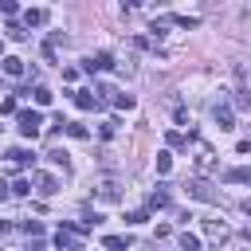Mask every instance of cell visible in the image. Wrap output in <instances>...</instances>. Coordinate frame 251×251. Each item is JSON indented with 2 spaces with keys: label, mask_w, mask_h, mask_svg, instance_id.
<instances>
[{
  "label": "cell",
  "mask_w": 251,
  "mask_h": 251,
  "mask_svg": "<svg viewBox=\"0 0 251 251\" xmlns=\"http://www.w3.org/2000/svg\"><path fill=\"white\" fill-rule=\"evenodd\" d=\"M16 122H20V133H24V137H35V133L43 129V114H39V110H20Z\"/></svg>",
  "instance_id": "6da1fadb"
},
{
  "label": "cell",
  "mask_w": 251,
  "mask_h": 251,
  "mask_svg": "<svg viewBox=\"0 0 251 251\" xmlns=\"http://www.w3.org/2000/svg\"><path fill=\"white\" fill-rule=\"evenodd\" d=\"M204 235H208L212 243H227V239H231V227H227L224 220H204Z\"/></svg>",
  "instance_id": "7a4b0ae2"
},
{
  "label": "cell",
  "mask_w": 251,
  "mask_h": 251,
  "mask_svg": "<svg viewBox=\"0 0 251 251\" xmlns=\"http://www.w3.org/2000/svg\"><path fill=\"white\" fill-rule=\"evenodd\" d=\"M55 247H59V251H75V247H78V243H75V231H71V227H59V231H55Z\"/></svg>",
  "instance_id": "3957f363"
},
{
  "label": "cell",
  "mask_w": 251,
  "mask_h": 251,
  "mask_svg": "<svg viewBox=\"0 0 251 251\" xmlns=\"http://www.w3.org/2000/svg\"><path fill=\"white\" fill-rule=\"evenodd\" d=\"M188 192H192L196 200H216V192H212V184H208V180H192V184H188Z\"/></svg>",
  "instance_id": "277c9868"
},
{
  "label": "cell",
  "mask_w": 251,
  "mask_h": 251,
  "mask_svg": "<svg viewBox=\"0 0 251 251\" xmlns=\"http://www.w3.org/2000/svg\"><path fill=\"white\" fill-rule=\"evenodd\" d=\"M0 67H4V75H12V78H20V75H24V59H16V55H8Z\"/></svg>",
  "instance_id": "5b68a950"
},
{
  "label": "cell",
  "mask_w": 251,
  "mask_h": 251,
  "mask_svg": "<svg viewBox=\"0 0 251 251\" xmlns=\"http://www.w3.org/2000/svg\"><path fill=\"white\" fill-rule=\"evenodd\" d=\"M75 106H78V110H94V106H98V98H94L90 90H75Z\"/></svg>",
  "instance_id": "8992f818"
},
{
  "label": "cell",
  "mask_w": 251,
  "mask_h": 251,
  "mask_svg": "<svg viewBox=\"0 0 251 251\" xmlns=\"http://www.w3.org/2000/svg\"><path fill=\"white\" fill-rule=\"evenodd\" d=\"M224 180L227 184H251V169H231V173H224Z\"/></svg>",
  "instance_id": "52a82bcc"
},
{
  "label": "cell",
  "mask_w": 251,
  "mask_h": 251,
  "mask_svg": "<svg viewBox=\"0 0 251 251\" xmlns=\"http://www.w3.org/2000/svg\"><path fill=\"white\" fill-rule=\"evenodd\" d=\"M24 20H27V27H39V24H47V12H43V8H27Z\"/></svg>",
  "instance_id": "ba28073f"
},
{
  "label": "cell",
  "mask_w": 251,
  "mask_h": 251,
  "mask_svg": "<svg viewBox=\"0 0 251 251\" xmlns=\"http://www.w3.org/2000/svg\"><path fill=\"white\" fill-rule=\"evenodd\" d=\"M102 247H106V251H126V247H129V239H122V235H106V239H102Z\"/></svg>",
  "instance_id": "9c48e42d"
},
{
  "label": "cell",
  "mask_w": 251,
  "mask_h": 251,
  "mask_svg": "<svg viewBox=\"0 0 251 251\" xmlns=\"http://www.w3.org/2000/svg\"><path fill=\"white\" fill-rule=\"evenodd\" d=\"M180 251H200V235L184 231V235H180Z\"/></svg>",
  "instance_id": "30bf717a"
},
{
  "label": "cell",
  "mask_w": 251,
  "mask_h": 251,
  "mask_svg": "<svg viewBox=\"0 0 251 251\" xmlns=\"http://www.w3.org/2000/svg\"><path fill=\"white\" fill-rule=\"evenodd\" d=\"M216 122H220V129H231V110L227 106H216Z\"/></svg>",
  "instance_id": "8fae6325"
},
{
  "label": "cell",
  "mask_w": 251,
  "mask_h": 251,
  "mask_svg": "<svg viewBox=\"0 0 251 251\" xmlns=\"http://www.w3.org/2000/svg\"><path fill=\"white\" fill-rule=\"evenodd\" d=\"M51 98H55V94H51L47 86H35V106H51Z\"/></svg>",
  "instance_id": "7c38bea8"
},
{
  "label": "cell",
  "mask_w": 251,
  "mask_h": 251,
  "mask_svg": "<svg viewBox=\"0 0 251 251\" xmlns=\"http://www.w3.org/2000/svg\"><path fill=\"white\" fill-rule=\"evenodd\" d=\"M114 106H118V110H133L137 102H133V94H114Z\"/></svg>",
  "instance_id": "4fadbf2b"
},
{
  "label": "cell",
  "mask_w": 251,
  "mask_h": 251,
  "mask_svg": "<svg viewBox=\"0 0 251 251\" xmlns=\"http://www.w3.org/2000/svg\"><path fill=\"white\" fill-rule=\"evenodd\" d=\"M8 157H16V165H31L35 161V153H27V149H12Z\"/></svg>",
  "instance_id": "5bb4252c"
},
{
  "label": "cell",
  "mask_w": 251,
  "mask_h": 251,
  "mask_svg": "<svg viewBox=\"0 0 251 251\" xmlns=\"http://www.w3.org/2000/svg\"><path fill=\"white\" fill-rule=\"evenodd\" d=\"M39 192H43V196H51V192H59V184H55V176H39Z\"/></svg>",
  "instance_id": "9a60e30c"
},
{
  "label": "cell",
  "mask_w": 251,
  "mask_h": 251,
  "mask_svg": "<svg viewBox=\"0 0 251 251\" xmlns=\"http://www.w3.org/2000/svg\"><path fill=\"white\" fill-rule=\"evenodd\" d=\"M98 196H102V200H106V204H110V200H118V196H122V192H118V184H110V180H106V184H102V192H98Z\"/></svg>",
  "instance_id": "2e32d148"
},
{
  "label": "cell",
  "mask_w": 251,
  "mask_h": 251,
  "mask_svg": "<svg viewBox=\"0 0 251 251\" xmlns=\"http://www.w3.org/2000/svg\"><path fill=\"white\" fill-rule=\"evenodd\" d=\"M67 133H71L75 141H82V137H86V126H78V122H67Z\"/></svg>",
  "instance_id": "e0dca14e"
},
{
  "label": "cell",
  "mask_w": 251,
  "mask_h": 251,
  "mask_svg": "<svg viewBox=\"0 0 251 251\" xmlns=\"http://www.w3.org/2000/svg\"><path fill=\"white\" fill-rule=\"evenodd\" d=\"M196 169H200V173H212V153H208V149L196 157Z\"/></svg>",
  "instance_id": "ac0fdd59"
},
{
  "label": "cell",
  "mask_w": 251,
  "mask_h": 251,
  "mask_svg": "<svg viewBox=\"0 0 251 251\" xmlns=\"http://www.w3.org/2000/svg\"><path fill=\"white\" fill-rule=\"evenodd\" d=\"M169 169H173V157H169V153H157V173H161V176H165V173H169Z\"/></svg>",
  "instance_id": "d6986e66"
},
{
  "label": "cell",
  "mask_w": 251,
  "mask_h": 251,
  "mask_svg": "<svg viewBox=\"0 0 251 251\" xmlns=\"http://www.w3.org/2000/svg\"><path fill=\"white\" fill-rule=\"evenodd\" d=\"M165 204H169V192H165V188H161V192H153V196H149V208H165Z\"/></svg>",
  "instance_id": "ffe728a7"
},
{
  "label": "cell",
  "mask_w": 251,
  "mask_h": 251,
  "mask_svg": "<svg viewBox=\"0 0 251 251\" xmlns=\"http://www.w3.org/2000/svg\"><path fill=\"white\" fill-rule=\"evenodd\" d=\"M12 192H16V196H27V192H31V180H24V176H20V180L12 184Z\"/></svg>",
  "instance_id": "44dd1931"
},
{
  "label": "cell",
  "mask_w": 251,
  "mask_h": 251,
  "mask_svg": "<svg viewBox=\"0 0 251 251\" xmlns=\"http://www.w3.org/2000/svg\"><path fill=\"white\" fill-rule=\"evenodd\" d=\"M145 220H149V212H145V208H137V212H129V216H126V224H145Z\"/></svg>",
  "instance_id": "7402d4cb"
},
{
  "label": "cell",
  "mask_w": 251,
  "mask_h": 251,
  "mask_svg": "<svg viewBox=\"0 0 251 251\" xmlns=\"http://www.w3.org/2000/svg\"><path fill=\"white\" fill-rule=\"evenodd\" d=\"M114 133H118V122H114V118H110V122H102V137H114Z\"/></svg>",
  "instance_id": "603a6c76"
},
{
  "label": "cell",
  "mask_w": 251,
  "mask_h": 251,
  "mask_svg": "<svg viewBox=\"0 0 251 251\" xmlns=\"http://www.w3.org/2000/svg\"><path fill=\"white\" fill-rule=\"evenodd\" d=\"M47 157H51V161H55V165H63V169H67V153H63V149H51V153H47Z\"/></svg>",
  "instance_id": "cb8c5ba5"
},
{
  "label": "cell",
  "mask_w": 251,
  "mask_h": 251,
  "mask_svg": "<svg viewBox=\"0 0 251 251\" xmlns=\"http://www.w3.org/2000/svg\"><path fill=\"white\" fill-rule=\"evenodd\" d=\"M24 231H31V235H39V231H43V224H39V220H24Z\"/></svg>",
  "instance_id": "d4e9b609"
},
{
  "label": "cell",
  "mask_w": 251,
  "mask_h": 251,
  "mask_svg": "<svg viewBox=\"0 0 251 251\" xmlns=\"http://www.w3.org/2000/svg\"><path fill=\"white\" fill-rule=\"evenodd\" d=\"M0 114H16V98H4L0 102Z\"/></svg>",
  "instance_id": "484cf974"
},
{
  "label": "cell",
  "mask_w": 251,
  "mask_h": 251,
  "mask_svg": "<svg viewBox=\"0 0 251 251\" xmlns=\"http://www.w3.org/2000/svg\"><path fill=\"white\" fill-rule=\"evenodd\" d=\"M165 141H169V145H176V149H180V145H184V137H180V133H173V129H169V133H165Z\"/></svg>",
  "instance_id": "4316f807"
},
{
  "label": "cell",
  "mask_w": 251,
  "mask_h": 251,
  "mask_svg": "<svg viewBox=\"0 0 251 251\" xmlns=\"http://www.w3.org/2000/svg\"><path fill=\"white\" fill-rule=\"evenodd\" d=\"M243 212H247V216H251V200H243Z\"/></svg>",
  "instance_id": "83f0119b"
}]
</instances>
